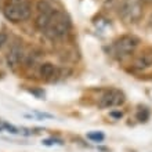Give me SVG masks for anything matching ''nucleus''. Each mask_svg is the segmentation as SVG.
Returning a JSON list of instances; mask_svg holds the SVG:
<instances>
[{"label": "nucleus", "mask_w": 152, "mask_h": 152, "mask_svg": "<svg viewBox=\"0 0 152 152\" xmlns=\"http://www.w3.org/2000/svg\"><path fill=\"white\" fill-rule=\"evenodd\" d=\"M32 8L28 0H8L3 8V14L11 22H21L26 21L31 17Z\"/></svg>", "instance_id": "1"}, {"label": "nucleus", "mask_w": 152, "mask_h": 152, "mask_svg": "<svg viewBox=\"0 0 152 152\" xmlns=\"http://www.w3.org/2000/svg\"><path fill=\"white\" fill-rule=\"evenodd\" d=\"M71 29V21H69L68 15L62 11H54L53 18L50 21L48 28L46 29V36L50 37L51 40L54 39H62L69 33Z\"/></svg>", "instance_id": "2"}, {"label": "nucleus", "mask_w": 152, "mask_h": 152, "mask_svg": "<svg viewBox=\"0 0 152 152\" xmlns=\"http://www.w3.org/2000/svg\"><path fill=\"white\" fill-rule=\"evenodd\" d=\"M120 18L127 22H137L142 15V0H123L119 7Z\"/></svg>", "instance_id": "3"}, {"label": "nucleus", "mask_w": 152, "mask_h": 152, "mask_svg": "<svg viewBox=\"0 0 152 152\" xmlns=\"http://www.w3.org/2000/svg\"><path fill=\"white\" fill-rule=\"evenodd\" d=\"M138 44H140L138 37L133 36V35H124L115 42V50L122 56H129L136 51Z\"/></svg>", "instance_id": "4"}, {"label": "nucleus", "mask_w": 152, "mask_h": 152, "mask_svg": "<svg viewBox=\"0 0 152 152\" xmlns=\"http://www.w3.org/2000/svg\"><path fill=\"white\" fill-rule=\"evenodd\" d=\"M124 101L123 94L118 90H111L105 96H102V98L100 100V107L102 108H112V107H118Z\"/></svg>", "instance_id": "5"}, {"label": "nucleus", "mask_w": 152, "mask_h": 152, "mask_svg": "<svg viewBox=\"0 0 152 152\" xmlns=\"http://www.w3.org/2000/svg\"><path fill=\"white\" fill-rule=\"evenodd\" d=\"M22 60V47L20 43H14L11 46V48L8 50L7 57H6V62L7 66L11 69H15L18 66V64Z\"/></svg>", "instance_id": "6"}, {"label": "nucleus", "mask_w": 152, "mask_h": 152, "mask_svg": "<svg viewBox=\"0 0 152 152\" xmlns=\"http://www.w3.org/2000/svg\"><path fill=\"white\" fill-rule=\"evenodd\" d=\"M54 8L53 10H48V11H40L37 12V17L35 18V28L40 32H46V29L48 28L50 25V21L53 18V14H54Z\"/></svg>", "instance_id": "7"}, {"label": "nucleus", "mask_w": 152, "mask_h": 152, "mask_svg": "<svg viewBox=\"0 0 152 152\" xmlns=\"http://www.w3.org/2000/svg\"><path fill=\"white\" fill-rule=\"evenodd\" d=\"M133 66L136 69H140V71L152 66V50H147V51H142L141 54H138L133 62Z\"/></svg>", "instance_id": "8"}, {"label": "nucleus", "mask_w": 152, "mask_h": 152, "mask_svg": "<svg viewBox=\"0 0 152 152\" xmlns=\"http://www.w3.org/2000/svg\"><path fill=\"white\" fill-rule=\"evenodd\" d=\"M40 76L42 77H51L54 73L57 72L56 66H54V64H51V62H44V64L40 65Z\"/></svg>", "instance_id": "9"}, {"label": "nucleus", "mask_w": 152, "mask_h": 152, "mask_svg": "<svg viewBox=\"0 0 152 152\" xmlns=\"http://www.w3.org/2000/svg\"><path fill=\"white\" fill-rule=\"evenodd\" d=\"M87 138L88 140H91V141H94V142H101V141H104L105 136L101 132H91V133H88L87 134Z\"/></svg>", "instance_id": "10"}, {"label": "nucleus", "mask_w": 152, "mask_h": 152, "mask_svg": "<svg viewBox=\"0 0 152 152\" xmlns=\"http://www.w3.org/2000/svg\"><path fill=\"white\" fill-rule=\"evenodd\" d=\"M36 10H37V12L48 11V10H53V7H51V4L48 3L47 0H39L37 4H36Z\"/></svg>", "instance_id": "11"}, {"label": "nucleus", "mask_w": 152, "mask_h": 152, "mask_svg": "<svg viewBox=\"0 0 152 152\" xmlns=\"http://www.w3.org/2000/svg\"><path fill=\"white\" fill-rule=\"evenodd\" d=\"M42 144H44V145H47V147H50V145H56V144L62 145L64 142H62L61 140H58V138H46V140L42 141Z\"/></svg>", "instance_id": "12"}, {"label": "nucleus", "mask_w": 152, "mask_h": 152, "mask_svg": "<svg viewBox=\"0 0 152 152\" xmlns=\"http://www.w3.org/2000/svg\"><path fill=\"white\" fill-rule=\"evenodd\" d=\"M148 116H149L148 111H147V109H144V111H140V112H138V115H137V119L141 120V122H145V120L148 119Z\"/></svg>", "instance_id": "13"}, {"label": "nucleus", "mask_w": 152, "mask_h": 152, "mask_svg": "<svg viewBox=\"0 0 152 152\" xmlns=\"http://www.w3.org/2000/svg\"><path fill=\"white\" fill-rule=\"evenodd\" d=\"M6 43H7V35L3 32H0V48L3 47Z\"/></svg>", "instance_id": "14"}, {"label": "nucleus", "mask_w": 152, "mask_h": 152, "mask_svg": "<svg viewBox=\"0 0 152 152\" xmlns=\"http://www.w3.org/2000/svg\"><path fill=\"white\" fill-rule=\"evenodd\" d=\"M111 116L115 118V119H120L122 116H123V112L122 111H116V112H111Z\"/></svg>", "instance_id": "15"}, {"label": "nucleus", "mask_w": 152, "mask_h": 152, "mask_svg": "<svg viewBox=\"0 0 152 152\" xmlns=\"http://www.w3.org/2000/svg\"><path fill=\"white\" fill-rule=\"evenodd\" d=\"M35 115L39 116V118H53V115L50 113H42V112H35Z\"/></svg>", "instance_id": "16"}, {"label": "nucleus", "mask_w": 152, "mask_h": 152, "mask_svg": "<svg viewBox=\"0 0 152 152\" xmlns=\"http://www.w3.org/2000/svg\"><path fill=\"white\" fill-rule=\"evenodd\" d=\"M145 1H148V3H152V0H145Z\"/></svg>", "instance_id": "17"}]
</instances>
